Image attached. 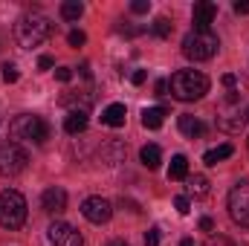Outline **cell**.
I'll use <instances>...</instances> for the list:
<instances>
[{"instance_id": "6da1fadb", "label": "cell", "mask_w": 249, "mask_h": 246, "mask_svg": "<svg viewBox=\"0 0 249 246\" xmlns=\"http://www.w3.org/2000/svg\"><path fill=\"white\" fill-rule=\"evenodd\" d=\"M168 90L177 102H197L209 93V75L200 70H177L168 78Z\"/></svg>"}, {"instance_id": "7a4b0ae2", "label": "cell", "mask_w": 249, "mask_h": 246, "mask_svg": "<svg viewBox=\"0 0 249 246\" xmlns=\"http://www.w3.org/2000/svg\"><path fill=\"white\" fill-rule=\"evenodd\" d=\"M53 35V23L50 18L44 15H23L18 23H15V38L23 50H32V47H41L47 38Z\"/></svg>"}, {"instance_id": "3957f363", "label": "cell", "mask_w": 249, "mask_h": 246, "mask_svg": "<svg viewBox=\"0 0 249 246\" xmlns=\"http://www.w3.org/2000/svg\"><path fill=\"white\" fill-rule=\"evenodd\" d=\"M217 47H220V41H217V35L212 29H194V32H188L186 38H183V55L191 58V61H209V58H214Z\"/></svg>"}, {"instance_id": "277c9868", "label": "cell", "mask_w": 249, "mask_h": 246, "mask_svg": "<svg viewBox=\"0 0 249 246\" xmlns=\"http://www.w3.org/2000/svg\"><path fill=\"white\" fill-rule=\"evenodd\" d=\"M9 133H12V139L41 145V142H47V136H50V124L44 122L41 116H35V113H20V116L12 119Z\"/></svg>"}, {"instance_id": "5b68a950", "label": "cell", "mask_w": 249, "mask_h": 246, "mask_svg": "<svg viewBox=\"0 0 249 246\" xmlns=\"http://www.w3.org/2000/svg\"><path fill=\"white\" fill-rule=\"evenodd\" d=\"M26 220V200L20 191L6 188L0 191V226L3 229H20Z\"/></svg>"}, {"instance_id": "8992f818", "label": "cell", "mask_w": 249, "mask_h": 246, "mask_svg": "<svg viewBox=\"0 0 249 246\" xmlns=\"http://www.w3.org/2000/svg\"><path fill=\"white\" fill-rule=\"evenodd\" d=\"M29 165V154L18 142H3L0 145V177H18Z\"/></svg>"}, {"instance_id": "52a82bcc", "label": "cell", "mask_w": 249, "mask_h": 246, "mask_svg": "<svg viewBox=\"0 0 249 246\" xmlns=\"http://www.w3.org/2000/svg\"><path fill=\"white\" fill-rule=\"evenodd\" d=\"M229 217L249 229V180H241L229 191Z\"/></svg>"}, {"instance_id": "ba28073f", "label": "cell", "mask_w": 249, "mask_h": 246, "mask_svg": "<svg viewBox=\"0 0 249 246\" xmlns=\"http://www.w3.org/2000/svg\"><path fill=\"white\" fill-rule=\"evenodd\" d=\"M47 244L50 246H84V238L70 226V223H53L47 229Z\"/></svg>"}, {"instance_id": "9c48e42d", "label": "cell", "mask_w": 249, "mask_h": 246, "mask_svg": "<svg viewBox=\"0 0 249 246\" xmlns=\"http://www.w3.org/2000/svg\"><path fill=\"white\" fill-rule=\"evenodd\" d=\"M81 214L90 220V223H107L110 220V214H113V206L105 200V197H87L84 203H81Z\"/></svg>"}, {"instance_id": "30bf717a", "label": "cell", "mask_w": 249, "mask_h": 246, "mask_svg": "<svg viewBox=\"0 0 249 246\" xmlns=\"http://www.w3.org/2000/svg\"><path fill=\"white\" fill-rule=\"evenodd\" d=\"M41 206H44V211H50V214H61L64 209H67V191L58 188V185L47 188V191L41 194Z\"/></svg>"}, {"instance_id": "8fae6325", "label": "cell", "mask_w": 249, "mask_h": 246, "mask_svg": "<svg viewBox=\"0 0 249 246\" xmlns=\"http://www.w3.org/2000/svg\"><path fill=\"white\" fill-rule=\"evenodd\" d=\"M217 18V6L203 0V3H194V12H191V20H194V29H209L212 20Z\"/></svg>"}, {"instance_id": "7c38bea8", "label": "cell", "mask_w": 249, "mask_h": 246, "mask_svg": "<svg viewBox=\"0 0 249 246\" xmlns=\"http://www.w3.org/2000/svg\"><path fill=\"white\" fill-rule=\"evenodd\" d=\"M87 122H90V119H87V110H70V113L64 116V130L75 136V133L87 130Z\"/></svg>"}, {"instance_id": "4fadbf2b", "label": "cell", "mask_w": 249, "mask_h": 246, "mask_svg": "<svg viewBox=\"0 0 249 246\" xmlns=\"http://www.w3.org/2000/svg\"><path fill=\"white\" fill-rule=\"evenodd\" d=\"M124 116H127L124 105H107V107L102 110V124H107V127H122Z\"/></svg>"}, {"instance_id": "5bb4252c", "label": "cell", "mask_w": 249, "mask_h": 246, "mask_svg": "<svg viewBox=\"0 0 249 246\" xmlns=\"http://www.w3.org/2000/svg\"><path fill=\"white\" fill-rule=\"evenodd\" d=\"M165 116H168L165 107H145V110H142V124H145L148 130H160L162 122H165Z\"/></svg>"}, {"instance_id": "9a60e30c", "label": "cell", "mask_w": 249, "mask_h": 246, "mask_svg": "<svg viewBox=\"0 0 249 246\" xmlns=\"http://www.w3.org/2000/svg\"><path fill=\"white\" fill-rule=\"evenodd\" d=\"M235 154V145H229V142H223V145H217V148H212V151H206L203 154V162L206 165H217V162H223V159H229Z\"/></svg>"}, {"instance_id": "2e32d148", "label": "cell", "mask_w": 249, "mask_h": 246, "mask_svg": "<svg viewBox=\"0 0 249 246\" xmlns=\"http://www.w3.org/2000/svg\"><path fill=\"white\" fill-rule=\"evenodd\" d=\"M139 159H142V165H145V168L157 171V168H160V162H162V151H160V145H145V148L139 151Z\"/></svg>"}, {"instance_id": "e0dca14e", "label": "cell", "mask_w": 249, "mask_h": 246, "mask_svg": "<svg viewBox=\"0 0 249 246\" xmlns=\"http://www.w3.org/2000/svg\"><path fill=\"white\" fill-rule=\"evenodd\" d=\"M203 130H206V124L200 122L197 116H191V113H183L180 116V133H186V136H203Z\"/></svg>"}, {"instance_id": "ac0fdd59", "label": "cell", "mask_w": 249, "mask_h": 246, "mask_svg": "<svg viewBox=\"0 0 249 246\" xmlns=\"http://www.w3.org/2000/svg\"><path fill=\"white\" fill-rule=\"evenodd\" d=\"M244 124H247V116H241V113H229V116H220L217 119V127L226 130V133H238Z\"/></svg>"}, {"instance_id": "d6986e66", "label": "cell", "mask_w": 249, "mask_h": 246, "mask_svg": "<svg viewBox=\"0 0 249 246\" xmlns=\"http://www.w3.org/2000/svg\"><path fill=\"white\" fill-rule=\"evenodd\" d=\"M168 180H188V159L183 154H177L171 159V168H168Z\"/></svg>"}, {"instance_id": "ffe728a7", "label": "cell", "mask_w": 249, "mask_h": 246, "mask_svg": "<svg viewBox=\"0 0 249 246\" xmlns=\"http://www.w3.org/2000/svg\"><path fill=\"white\" fill-rule=\"evenodd\" d=\"M209 180L203 177V174H194V177H188V194L191 197H206L209 194Z\"/></svg>"}, {"instance_id": "44dd1931", "label": "cell", "mask_w": 249, "mask_h": 246, "mask_svg": "<svg viewBox=\"0 0 249 246\" xmlns=\"http://www.w3.org/2000/svg\"><path fill=\"white\" fill-rule=\"evenodd\" d=\"M84 15V3H78V0H67L61 3V18L64 20H78Z\"/></svg>"}, {"instance_id": "7402d4cb", "label": "cell", "mask_w": 249, "mask_h": 246, "mask_svg": "<svg viewBox=\"0 0 249 246\" xmlns=\"http://www.w3.org/2000/svg\"><path fill=\"white\" fill-rule=\"evenodd\" d=\"M151 32H154L157 38H171V32H174V23H171L168 18H157V20H154V26H151Z\"/></svg>"}, {"instance_id": "603a6c76", "label": "cell", "mask_w": 249, "mask_h": 246, "mask_svg": "<svg viewBox=\"0 0 249 246\" xmlns=\"http://www.w3.org/2000/svg\"><path fill=\"white\" fill-rule=\"evenodd\" d=\"M18 78H20L18 67H15V64H3V81H6V84H15Z\"/></svg>"}, {"instance_id": "cb8c5ba5", "label": "cell", "mask_w": 249, "mask_h": 246, "mask_svg": "<svg viewBox=\"0 0 249 246\" xmlns=\"http://www.w3.org/2000/svg\"><path fill=\"white\" fill-rule=\"evenodd\" d=\"M67 41H70V47H81V44L87 41V35H84L81 29H72V32L67 35Z\"/></svg>"}, {"instance_id": "d4e9b609", "label": "cell", "mask_w": 249, "mask_h": 246, "mask_svg": "<svg viewBox=\"0 0 249 246\" xmlns=\"http://www.w3.org/2000/svg\"><path fill=\"white\" fill-rule=\"evenodd\" d=\"M203 246H235V244H232L226 235H212V238H209V241H206Z\"/></svg>"}, {"instance_id": "484cf974", "label": "cell", "mask_w": 249, "mask_h": 246, "mask_svg": "<svg viewBox=\"0 0 249 246\" xmlns=\"http://www.w3.org/2000/svg\"><path fill=\"white\" fill-rule=\"evenodd\" d=\"M148 9H151L148 0H133V3H130V12H133V15H148Z\"/></svg>"}, {"instance_id": "4316f807", "label": "cell", "mask_w": 249, "mask_h": 246, "mask_svg": "<svg viewBox=\"0 0 249 246\" xmlns=\"http://www.w3.org/2000/svg\"><path fill=\"white\" fill-rule=\"evenodd\" d=\"M145 246H160V229H157V226L148 229V235H145Z\"/></svg>"}, {"instance_id": "83f0119b", "label": "cell", "mask_w": 249, "mask_h": 246, "mask_svg": "<svg viewBox=\"0 0 249 246\" xmlns=\"http://www.w3.org/2000/svg\"><path fill=\"white\" fill-rule=\"evenodd\" d=\"M188 206H191V203H188V197H186V194H180V197L174 200V209H177L180 214H188Z\"/></svg>"}, {"instance_id": "f1b7e54d", "label": "cell", "mask_w": 249, "mask_h": 246, "mask_svg": "<svg viewBox=\"0 0 249 246\" xmlns=\"http://www.w3.org/2000/svg\"><path fill=\"white\" fill-rule=\"evenodd\" d=\"M55 78H58V81H70V78H72V70H70V67H58V70H55Z\"/></svg>"}, {"instance_id": "f546056e", "label": "cell", "mask_w": 249, "mask_h": 246, "mask_svg": "<svg viewBox=\"0 0 249 246\" xmlns=\"http://www.w3.org/2000/svg\"><path fill=\"white\" fill-rule=\"evenodd\" d=\"M145 78H148V72H145V70H136V72L130 75V81H133L136 87H139V84H145Z\"/></svg>"}, {"instance_id": "4dcf8cb0", "label": "cell", "mask_w": 249, "mask_h": 246, "mask_svg": "<svg viewBox=\"0 0 249 246\" xmlns=\"http://www.w3.org/2000/svg\"><path fill=\"white\" fill-rule=\"evenodd\" d=\"M232 9H235L238 15H249V0H238V3L232 6Z\"/></svg>"}, {"instance_id": "1f68e13d", "label": "cell", "mask_w": 249, "mask_h": 246, "mask_svg": "<svg viewBox=\"0 0 249 246\" xmlns=\"http://www.w3.org/2000/svg\"><path fill=\"white\" fill-rule=\"evenodd\" d=\"M154 90H157V96H165V93H168V81H165V78H160Z\"/></svg>"}, {"instance_id": "d6a6232c", "label": "cell", "mask_w": 249, "mask_h": 246, "mask_svg": "<svg viewBox=\"0 0 249 246\" xmlns=\"http://www.w3.org/2000/svg\"><path fill=\"white\" fill-rule=\"evenodd\" d=\"M50 67H53V58L50 55H41L38 58V70H50Z\"/></svg>"}, {"instance_id": "836d02e7", "label": "cell", "mask_w": 249, "mask_h": 246, "mask_svg": "<svg viewBox=\"0 0 249 246\" xmlns=\"http://www.w3.org/2000/svg\"><path fill=\"white\" fill-rule=\"evenodd\" d=\"M200 229H203V232H212V229H214L212 217H200Z\"/></svg>"}, {"instance_id": "e575fe53", "label": "cell", "mask_w": 249, "mask_h": 246, "mask_svg": "<svg viewBox=\"0 0 249 246\" xmlns=\"http://www.w3.org/2000/svg\"><path fill=\"white\" fill-rule=\"evenodd\" d=\"M220 81H223V84H226V87H235V81H238V78H235V75H232V72H226V75H223V78H220Z\"/></svg>"}, {"instance_id": "d590c367", "label": "cell", "mask_w": 249, "mask_h": 246, "mask_svg": "<svg viewBox=\"0 0 249 246\" xmlns=\"http://www.w3.org/2000/svg\"><path fill=\"white\" fill-rule=\"evenodd\" d=\"M107 246H127V244H124V241H110Z\"/></svg>"}, {"instance_id": "8d00e7d4", "label": "cell", "mask_w": 249, "mask_h": 246, "mask_svg": "<svg viewBox=\"0 0 249 246\" xmlns=\"http://www.w3.org/2000/svg\"><path fill=\"white\" fill-rule=\"evenodd\" d=\"M180 246H194V241H191V238H186V241H183Z\"/></svg>"}, {"instance_id": "74e56055", "label": "cell", "mask_w": 249, "mask_h": 246, "mask_svg": "<svg viewBox=\"0 0 249 246\" xmlns=\"http://www.w3.org/2000/svg\"><path fill=\"white\" fill-rule=\"evenodd\" d=\"M244 116H247V122H249V110H247V113H244Z\"/></svg>"}]
</instances>
